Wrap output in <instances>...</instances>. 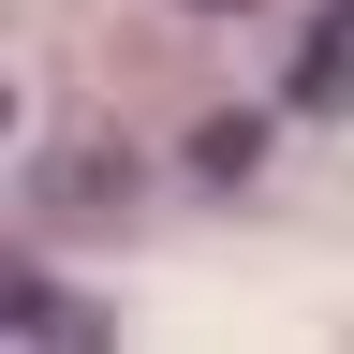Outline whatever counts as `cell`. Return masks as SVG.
I'll use <instances>...</instances> for the list:
<instances>
[{
    "label": "cell",
    "mask_w": 354,
    "mask_h": 354,
    "mask_svg": "<svg viewBox=\"0 0 354 354\" xmlns=\"http://www.w3.org/2000/svg\"><path fill=\"white\" fill-rule=\"evenodd\" d=\"M0 339H104V310H59V295L15 266V281H0Z\"/></svg>",
    "instance_id": "cell-1"
}]
</instances>
